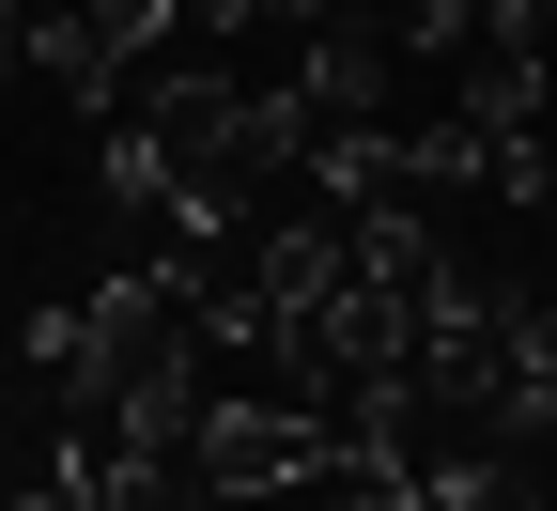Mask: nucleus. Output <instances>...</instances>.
<instances>
[{
	"label": "nucleus",
	"mask_w": 557,
	"mask_h": 511,
	"mask_svg": "<svg viewBox=\"0 0 557 511\" xmlns=\"http://www.w3.org/2000/svg\"><path fill=\"white\" fill-rule=\"evenodd\" d=\"M465 139H542V47H480L465 62V94H449Z\"/></svg>",
	"instance_id": "obj_1"
},
{
	"label": "nucleus",
	"mask_w": 557,
	"mask_h": 511,
	"mask_svg": "<svg viewBox=\"0 0 557 511\" xmlns=\"http://www.w3.org/2000/svg\"><path fill=\"white\" fill-rule=\"evenodd\" d=\"M16 62H32V16H16V0H0V78H16Z\"/></svg>",
	"instance_id": "obj_2"
}]
</instances>
